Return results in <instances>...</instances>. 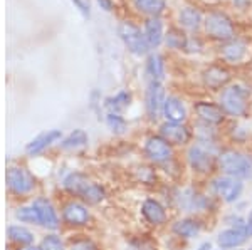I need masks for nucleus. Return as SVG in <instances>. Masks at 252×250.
<instances>
[{
    "mask_svg": "<svg viewBox=\"0 0 252 250\" xmlns=\"http://www.w3.org/2000/svg\"><path fill=\"white\" fill-rule=\"evenodd\" d=\"M64 188L71 192L72 195L79 196L88 203H99L104 198V188L101 185L94 183L88 178L83 173H71L66 180H64Z\"/></svg>",
    "mask_w": 252,
    "mask_h": 250,
    "instance_id": "f257e3e1",
    "label": "nucleus"
},
{
    "mask_svg": "<svg viewBox=\"0 0 252 250\" xmlns=\"http://www.w3.org/2000/svg\"><path fill=\"white\" fill-rule=\"evenodd\" d=\"M219 168L223 175L235 176L239 180L252 178V160L235 150H225L219 156Z\"/></svg>",
    "mask_w": 252,
    "mask_h": 250,
    "instance_id": "f03ea898",
    "label": "nucleus"
},
{
    "mask_svg": "<svg viewBox=\"0 0 252 250\" xmlns=\"http://www.w3.org/2000/svg\"><path fill=\"white\" fill-rule=\"evenodd\" d=\"M247 96H249V89H246L241 84L225 87L220 94V108L225 114L242 116L247 111Z\"/></svg>",
    "mask_w": 252,
    "mask_h": 250,
    "instance_id": "7ed1b4c3",
    "label": "nucleus"
},
{
    "mask_svg": "<svg viewBox=\"0 0 252 250\" xmlns=\"http://www.w3.org/2000/svg\"><path fill=\"white\" fill-rule=\"evenodd\" d=\"M118 34H120L121 40L125 42V46L128 47V51L135 56H145L150 51V46L146 42L145 32H141V29L138 26H135L129 20L120 24L118 27Z\"/></svg>",
    "mask_w": 252,
    "mask_h": 250,
    "instance_id": "20e7f679",
    "label": "nucleus"
},
{
    "mask_svg": "<svg viewBox=\"0 0 252 250\" xmlns=\"http://www.w3.org/2000/svg\"><path fill=\"white\" fill-rule=\"evenodd\" d=\"M205 32L212 39L229 42L234 39V26L232 20L222 12H210L205 17Z\"/></svg>",
    "mask_w": 252,
    "mask_h": 250,
    "instance_id": "39448f33",
    "label": "nucleus"
},
{
    "mask_svg": "<svg viewBox=\"0 0 252 250\" xmlns=\"http://www.w3.org/2000/svg\"><path fill=\"white\" fill-rule=\"evenodd\" d=\"M7 187L15 195H29L35 187V180L26 168L12 167L7 170Z\"/></svg>",
    "mask_w": 252,
    "mask_h": 250,
    "instance_id": "423d86ee",
    "label": "nucleus"
},
{
    "mask_svg": "<svg viewBox=\"0 0 252 250\" xmlns=\"http://www.w3.org/2000/svg\"><path fill=\"white\" fill-rule=\"evenodd\" d=\"M214 190L217 193V196L225 201V203H234L241 198L244 192V183L242 180L235 178V176L223 175L219 176L217 180H214Z\"/></svg>",
    "mask_w": 252,
    "mask_h": 250,
    "instance_id": "0eeeda50",
    "label": "nucleus"
},
{
    "mask_svg": "<svg viewBox=\"0 0 252 250\" xmlns=\"http://www.w3.org/2000/svg\"><path fill=\"white\" fill-rule=\"evenodd\" d=\"M145 155L153 163H165L172 158V144L165 141L161 136H150L145 143Z\"/></svg>",
    "mask_w": 252,
    "mask_h": 250,
    "instance_id": "6e6552de",
    "label": "nucleus"
},
{
    "mask_svg": "<svg viewBox=\"0 0 252 250\" xmlns=\"http://www.w3.org/2000/svg\"><path fill=\"white\" fill-rule=\"evenodd\" d=\"M189 163L193 171L207 173L214 167V155L209 150H205L204 144H192L189 150Z\"/></svg>",
    "mask_w": 252,
    "mask_h": 250,
    "instance_id": "1a4fd4ad",
    "label": "nucleus"
},
{
    "mask_svg": "<svg viewBox=\"0 0 252 250\" xmlns=\"http://www.w3.org/2000/svg\"><path fill=\"white\" fill-rule=\"evenodd\" d=\"M165 99L166 96L161 83H150L148 89H146V111L152 119H157L160 112H163Z\"/></svg>",
    "mask_w": 252,
    "mask_h": 250,
    "instance_id": "9d476101",
    "label": "nucleus"
},
{
    "mask_svg": "<svg viewBox=\"0 0 252 250\" xmlns=\"http://www.w3.org/2000/svg\"><path fill=\"white\" fill-rule=\"evenodd\" d=\"M160 135L165 141H168L170 144H177V146H182V144H187L192 138L190 131L187 130L182 123H170L166 121L160 126Z\"/></svg>",
    "mask_w": 252,
    "mask_h": 250,
    "instance_id": "9b49d317",
    "label": "nucleus"
},
{
    "mask_svg": "<svg viewBox=\"0 0 252 250\" xmlns=\"http://www.w3.org/2000/svg\"><path fill=\"white\" fill-rule=\"evenodd\" d=\"M63 219L67 225L83 227V225H86L89 222L91 215H89V210L83 203H79V201H69L63 208Z\"/></svg>",
    "mask_w": 252,
    "mask_h": 250,
    "instance_id": "f8f14e48",
    "label": "nucleus"
},
{
    "mask_svg": "<svg viewBox=\"0 0 252 250\" xmlns=\"http://www.w3.org/2000/svg\"><path fill=\"white\" fill-rule=\"evenodd\" d=\"M32 207L35 208L39 217V225L46 228H51V230H56L59 227V219H58V213H56L54 207L52 203L46 198H37L32 203Z\"/></svg>",
    "mask_w": 252,
    "mask_h": 250,
    "instance_id": "ddd939ff",
    "label": "nucleus"
},
{
    "mask_svg": "<svg viewBox=\"0 0 252 250\" xmlns=\"http://www.w3.org/2000/svg\"><path fill=\"white\" fill-rule=\"evenodd\" d=\"M247 240V233L246 228H237V227H230L225 230L219 232L217 235V244L220 245V249H237L241 245L246 244Z\"/></svg>",
    "mask_w": 252,
    "mask_h": 250,
    "instance_id": "4468645a",
    "label": "nucleus"
},
{
    "mask_svg": "<svg viewBox=\"0 0 252 250\" xmlns=\"http://www.w3.org/2000/svg\"><path fill=\"white\" fill-rule=\"evenodd\" d=\"M195 112L205 124H219L225 118V112L220 106L214 103H207V101H200L195 104Z\"/></svg>",
    "mask_w": 252,
    "mask_h": 250,
    "instance_id": "2eb2a0df",
    "label": "nucleus"
},
{
    "mask_svg": "<svg viewBox=\"0 0 252 250\" xmlns=\"http://www.w3.org/2000/svg\"><path fill=\"white\" fill-rule=\"evenodd\" d=\"M163 116L170 123H184L187 119V108L177 96H168L163 104Z\"/></svg>",
    "mask_w": 252,
    "mask_h": 250,
    "instance_id": "dca6fc26",
    "label": "nucleus"
},
{
    "mask_svg": "<svg viewBox=\"0 0 252 250\" xmlns=\"http://www.w3.org/2000/svg\"><path fill=\"white\" fill-rule=\"evenodd\" d=\"M141 213H143L146 222H150L152 225H161L166 222V212H165L163 205L153 198H148L143 201V205H141Z\"/></svg>",
    "mask_w": 252,
    "mask_h": 250,
    "instance_id": "f3484780",
    "label": "nucleus"
},
{
    "mask_svg": "<svg viewBox=\"0 0 252 250\" xmlns=\"http://www.w3.org/2000/svg\"><path fill=\"white\" fill-rule=\"evenodd\" d=\"M61 136H63V133L59 130H51V131L42 133V135H39L37 138H34L29 144H27L26 151L29 153V155H39L40 151H44L46 148H49L52 143H56L58 139H61Z\"/></svg>",
    "mask_w": 252,
    "mask_h": 250,
    "instance_id": "a211bd4d",
    "label": "nucleus"
},
{
    "mask_svg": "<svg viewBox=\"0 0 252 250\" xmlns=\"http://www.w3.org/2000/svg\"><path fill=\"white\" fill-rule=\"evenodd\" d=\"M230 79V72L222 66H212L204 72V83L210 89H220Z\"/></svg>",
    "mask_w": 252,
    "mask_h": 250,
    "instance_id": "6ab92c4d",
    "label": "nucleus"
},
{
    "mask_svg": "<svg viewBox=\"0 0 252 250\" xmlns=\"http://www.w3.org/2000/svg\"><path fill=\"white\" fill-rule=\"evenodd\" d=\"M145 37L146 42H148L150 49L153 47H158L163 40V24L158 17H150L145 22Z\"/></svg>",
    "mask_w": 252,
    "mask_h": 250,
    "instance_id": "aec40b11",
    "label": "nucleus"
},
{
    "mask_svg": "<svg viewBox=\"0 0 252 250\" xmlns=\"http://www.w3.org/2000/svg\"><path fill=\"white\" fill-rule=\"evenodd\" d=\"M247 52V46L242 42V40H229L225 46L222 47V57L227 60V62H239V60L244 59Z\"/></svg>",
    "mask_w": 252,
    "mask_h": 250,
    "instance_id": "412c9836",
    "label": "nucleus"
},
{
    "mask_svg": "<svg viewBox=\"0 0 252 250\" xmlns=\"http://www.w3.org/2000/svg\"><path fill=\"white\" fill-rule=\"evenodd\" d=\"M202 227L197 220L193 219H182L173 225V232L184 239H195L200 233Z\"/></svg>",
    "mask_w": 252,
    "mask_h": 250,
    "instance_id": "4be33fe9",
    "label": "nucleus"
},
{
    "mask_svg": "<svg viewBox=\"0 0 252 250\" xmlns=\"http://www.w3.org/2000/svg\"><path fill=\"white\" fill-rule=\"evenodd\" d=\"M146 72L152 78V83H161L165 78V62L160 54H152L146 60Z\"/></svg>",
    "mask_w": 252,
    "mask_h": 250,
    "instance_id": "5701e85b",
    "label": "nucleus"
},
{
    "mask_svg": "<svg viewBox=\"0 0 252 250\" xmlns=\"http://www.w3.org/2000/svg\"><path fill=\"white\" fill-rule=\"evenodd\" d=\"M178 20H180V26L187 30H197L202 24V15L200 12L193 7H185L178 14Z\"/></svg>",
    "mask_w": 252,
    "mask_h": 250,
    "instance_id": "b1692460",
    "label": "nucleus"
},
{
    "mask_svg": "<svg viewBox=\"0 0 252 250\" xmlns=\"http://www.w3.org/2000/svg\"><path fill=\"white\" fill-rule=\"evenodd\" d=\"M136 10L141 14H146L150 17H158L165 10V0H133Z\"/></svg>",
    "mask_w": 252,
    "mask_h": 250,
    "instance_id": "393cba45",
    "label": "nucleus"
},
{
    "mask_svg": "<svg viewBox=\"0 0 252 250\" xmlns=\"http://www.w3.org/2000/svg\"><path fill=\"white\" fill-rule=\"evenodd\" d=\"M88 133L83 131V130H74L69 136L63 139V143H61V148L63 150H78V148H83L88 144Z\"/></svg>",
    "mask_w": 252,
    "mask_h": 250,
    "instance_id": "a878e982",
    "label": "nucleus"
},
{
    "mask_svg": "<svg viewBox=\"0 0 252 250\" xmlns=\"http://www.w3.org/2000/svg\"><path fill=\"white\" fill-rule=\"evenodd\" d=\"M9 237L12 242L20 245H31L34 242V233L27 230L26 227H20V225H12V227H9Z\"/></svg>",
    "mask_w": 252,
    "mask_h": 250,
    "instance_id": "bb28decb",
    "label": "nucleus"
},
{
    "mask_svg": "<svg viewBox=\"0 0 252 250\" xmlns=\"http://www.w3.org/2000/svg\"><path fill=\"white\" fill-rule=\"evenodd\" d=\"M129 101H131V94L128 91H120L116 96L106 99V108L109 112H120L121 110L129 106Z\"/></svg>",
    "mask_w": 252,
    "mask_h": 250,
    "instance_id": "cd10ccee",
    "label": "nucleus"
},
{
    "mask_svg": "<svg viewBox=\"0 0 252 250\" xmlns=\"http://www.w3.org/2000/svg\"><path fill=\"white\" fill-rule=\"evenodd\" d=\"M180 203L187 212H195L204 207V198L193 192H185L184 196H180Z\"/></svg>",
    "mask_w": 252,
    "mask_h": 250,
    "instance_id": "c85d7f7f",
    "label": "nucleus"
},
{
    "mask_svg": "<svg viewBox=\"0 0 252 250\" xmlns=\"http://www.w3.org/2000/svg\"><path fill=\"white\" fill-rule=\"evenodd\" d=\"M165 39H166V44H168L172 49H185L187 42H189V39L185 37L184 32L177 30V29L168 30V34H166Z\"/></svg>",
    "mask_w": 252,
    "mask_h": 250,
    "instance_id": "c756f323",
    "label": "nucleus"
},
{
    "mask_svg": "<svg viewBox=\"0 0 252 250\" xmlns=\"http://www.w3.org/2000/svg\"><path fill=\"white\" fill-rule=\"evenodd\" d=\"M106 124L109 126V130L113 133H116V135H123L126 131V121L120 112H108Z\"/></svg>",
    "mask_w": 252,
    "mask_h": 250,
    "instance_id": "7c9ffc66",
    "label": "nucleus"
},
{
    "mask_svg": "<svg viewBox=\"0 0 252 250\" xmlns=\"http://www.w3.org/2000/svg\"><path fill=\"white\" fill-rule=\"evenodd\" d=\"M15 217L24 222V223H37L39 225V217H37V212L35 208L32 207H20L17 212H15Z\"/></svg>",
    "mask_w": 252,
    "mask_h": 250,
    "instance_id": "2f4dec72",
    "label": "nucleus"
},
{
    "mask_svg": "<svg viewBox=\"0 0 252 250\" xmlns=\"http://www.w3.org/2000/svg\"><path fill=\"white\" fill-rule=\"evenodd\" d=\"M40 250H64L63 240L58 235H47L40 244Z\"/></svg>",
    "mask_w": 252,
    "mask_h": 250,
    "instance_id": "473e14b6",
    "label": "nucleus"
},
{
    "mask_svg": "<svg viewBox=\"0 0 252 250\" xmlns=\"http://www.w3.org/2000/svg\"><path fill=\"white\" fill-rule=\"evenodd\" d=\"M69 250H97V247H96L94 242H91L88 239H81V240L72 242V245Z\"/></svg>",
    "mask_w": 252,
    "mask_h": 250,
    "instance_id": "72a5a7b5",
    "label": "nucleus"
},
{
    "mask_svg": "<svg viewBox=\"0 0 252 250\" xmlns=\"http://www.w3.org/2000/svg\"><path fill=\"white\" fill-rule=\"evenodd\" d=\"M72 3L76 5V9L81 12V15L83 17H89L91 15V3H89V0H71Z\"/></svg>",
    "mask_w": 252,
    "mask_h": 250,
    "instance_id": "f704fd0d",
    "label": "nucleus"
},
{
    "mask_svg": "<svg viewBox=\"0 0 252 250\" xmlns=\"http://www.w3.org/2000/svg\"><path fill=\"white\" fill-rule=\"evenodd\" d=\"M246 233H247V237H252V210H249V213H247V217H246Z\"/></svg>",
    "mask_w": 252,
    "mask_h": 250,
    "instance_id": "c9c22d12",
    "label": "nucleus"
},
{
    "mask_svg": "<svg viewBox=\"0 0 252 250\" xmlns=\"http://www.w3.org/2000/svg\"><path fill=\"white\" fill-rule=\"evenodd\" d=\"M97 3L101 5V9H104V10H113V2L111 0H96Z\"/></svg>",
    "mask_w": 252,
    "mask_h": 250,
    "instance_id": "e433bc0d",
    "label": "nucleus"
},
{
    "mask_svg": "<svg viewBox=\"0 0 252 250\" xmlns=\"http://www.w3.org/2000/svg\"><path fill=\"white\" fill-rule=\"evenodd\" d=\"M197 250H212V244H210V242H204Z\"/></svg>",
    "mask_w": 252,
    "mask_h": 250,
    "instance_id": "4c0bfd02",
    "label": "nucleus"
},
{
    "mask_svg": "<svg viewBox=\"0 0 252 250\" xmlns=\"http://www.w3.org/2000/svg\"><path fill=\"white\" fill-rule=\"evenodd\" d=\"M19 250H40V247H32V245H26V247L19 249Z\"/></svg>",
    "mask_w": 252,
    "mask_h": 250,
    "instance_id": "58836bf2",
    "label": "nucleus"
},
{
    "mask_svg": "<svg viewBox=\"0 0 252 250\" xmlns=\"http://www.w3.org/2000/svg\"><path fill=\"white\" fill-rule=\"evenodd\" d=\"M220 250H225V249H220Z\"/></svg>",
    "mask_w": 252,
    "mask_h": 250,
    "instance_id": "ea45409f",
    "label": "nucleus"
}]
</instances>
